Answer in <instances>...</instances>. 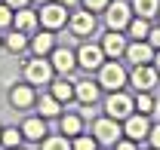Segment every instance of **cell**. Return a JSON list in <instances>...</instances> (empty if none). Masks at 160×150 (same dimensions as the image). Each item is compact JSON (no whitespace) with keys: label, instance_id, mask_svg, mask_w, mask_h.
Returning a JSON list of instances; mask_svg holds the SVG:
<instances>
[{"label":"cell","instance_id":"cb8c5ba5","mask_svg":"<svg viewBox=\"0 0 160 150\" xmlns=\"http://www.w3.org/2000/svg\"><path fill=\"white\" fill-rule=\"evenodd\" d=\"M22 138H25V135H22V129H16V126H6V129L0 132V144H3L6 150L19 147V144H22Z\"/></svg>","mask_w":160,"mask_h":150},{"label":"cell","instance_id":"f1b7e54d","mask_svg":"<svg viewBox=\"0 0 160 150\" xmlns=\"http://www.w3.org/2000/svg\"><path fill=\"white\" fill-rule=\"evenodd\" d=\"M12 16H16V9H9L6 3H0V31L12 25Z\"/></svg>","mask_w":160,"mask_h":150},{"label":"cell","instance_id":"d590c367","mask_svg":"<svg viewBox=\"0 0 160 150\" xmlns=\"http://www.w3.org/2000/svg\"><path fill=\"white\" fill-rule=\"evenodd\" d=\"M151 116H154V120H157V123H160V98H157V101H154V110H151Z\"/></svg>","mask_w":160,"mask_h":150},{"label":"cell","instance_id":"836d02e7","mask_svg":"<svg viewBox=\"0 0 160 150\" xmlns=\"http://www.w3.org/2000/svg\"><path fill=\"white\" fill-rule=\"evenodd\" d=\"M148 43H151L154 49H160V25H157V28H151V34H148Z\"/></svg>","mask_w":160,"mask_h":150},{"label":"cell","instance_id":"6da1fadb","mask_svg":"<svg viewBox=\"0 0 160 150\" xmlns=\"http://www.w3.org/2000/svg\"><path fill=\"white\" fill-rule=\"evenodd\" d=\"M126 80H129V74H126V68L120 64V58H105V64L99 68V86L102 89L117 92V89L126 86Z\"/></svg>","mask_w":160,"mask_h":150},{"label":"cell","instance_id":"7bdbcfd3","mask_svg":"<svg viewBox=\"0 0 160 150\" xmlns=\"http://www.w3.org/2000/svg\"><path fill=\"white\" fill-rule=\"evenodd\" d=\"M0 132H3V126H0Z\"/></svg>","mask_w":160,"mask_h":150},{"label":"cell","instance_id":"d4e9b609","mask_svg":"<svg viewBox=\"0 0 160 150\" xmlns=\"http://www.w3.org/2000/svg\"><path fill=\"white\" fill-rule=\"evenodd\" d=\"M40 150H71V138L68 135H49L40 141Z\"/></svg>","mask_w":160,"mask_h":150},{"label":"cell","instance_id":"1f68e13d","mask_svg":"<svg viewBox=\"0 0 160 150\" xmlns=\"http://www.w3.org/2000/svg\"><path fill=\"white\" fill-rule=\"evenodd\" d=\"M80 116H83V123H86V120H89V123H92V120H96V110H92V104H80Z\"/></svg>","mask_w":160,"mask_h":150},{"label":"cell","instance_id":"e575fe53","mask_svg":"<svg viewBox=\"0 0 160 150\" xmlns=\"http://www.w3.org/2000/svg\"><path fill=\"white\" fill-rule=\"evenodd\" d=\"M3 3H6L9 9H25V6H28L31 0H3Z\"/></svg>","mask_w":160,"mask_h":150},{"label":"cell","instance_id":"2e32d148","mask_svg":"<svg viewBox=\"0 0 160 150\" xmlns=\"http://www.w3.org/2000/svg\"><path fill=\"white\" fill-rule=\"evenodd\" d=\"M37 25H40L37 12H31L28 6H25V9H16V16H12V28H19L22 34H34Z\"/></svg>","mask_w":160,"mask_h":150},{"label":"cell","instance_id":"603a6c76","mask_svg":"<svg viewBox=\"0 0 160 150\" xmlns=\"http://www.w3.org/2000/svg\"><path fill=\"white\" fill-rule=\"evenodd\" d=\"M3 49H9V52H22V49H28V34H22L19 28L9 31V34L3 37Z\"/></svg>","mask_w":160,"mask_h":150},{"label":"cell","instance_id":"4316f807","mask_svg":"<svg viewBox=\"0 0 160 150\" xmlns=\"http://www.w3.org/2000/svg\"><path fill=\"white\" fill-rule=\"evenodd\" d=\"M96 147H99V141H96L92 135H83V132L71 141V150H96Z\"/></svg>","mask_w":160,"mask_h":150},{"label":"cell","instance_id":"3957f363","mask_svg":"<svg viewBox=\"0 0 160 150\" xmlns=\"http://www.w3.org/2000/svg\"><path fill=\"white\" fill-rule=\"evenodd\" d=\"M52 74H56V68H52V61L46 55H34L25 64V80L31 86H49L52 83Z\"/></svg>","mask_w":160,"mask_h":150},{"label":"cell","instance_id":"e0dca14e","mask_svg":"<svg viewBox=\"0 0 160 150\" xmlns=\"http://www.w3.org/2000/svg\"><path fill=\"white\" fill-rule=\"evenodd\" d=\"M62 135H68V138H77L80 132H83V116H80L74 107H68V113H62Z\"/></svg>","mask_w":160,"mask_h":150},{"label":"cell","instance_id":"8fae6325","mask_svg":"<svg viewBox=\"0 0 160 150\" xmlns=\"http://www.w3.org/2000/svg\"><path fill=\"white\" fill-rule=\"evenodd\" d=\"M49 61H52V68H56V74H71L74 68H77V52H71L68 46H56L52 52H49Z\"/></svg>","mask_w":160,"mask_h":150},{"label":"cell","instance_id":"277c9868","mask_svg":"<svg viewBox=\"0 0 160 150\" xmlns=\"http://www.w3.org/2000/svg\"><path fill=\"white\" fill-rule=\"evenodd\" d=\"M105 113L123 123L126 116H132V113H136V98H129V95L123 92V89H117V92H108V101H105Z\"/></svg>","mask_w":160,"mask_h":150},{"label":"cell","instance_id":"4dcf8cb0","mask_svg":"<svg viewBox=\"0 0 160 150\" xmlns=\"http://www.w3.org/2000/svg\"><path fill=\"white\" fill-rule=\"evenodd\" d=\"M108 3H111V0H83V6H86L89 12H102Z\"/></svg>","mask_w":160,"mask_h":150},{"label":"cell","instance_id":"9a60e30c","mask_svg":"<svg viewBox=\"0 0 160 150\" xmlns=\"http://www.w3.org/2000/svg\"><path fill=\"white\" fill-rule=\"evenodd\" d=\"M99 92H102V86L92 83V80H80V83H74V98H77L80 104H96V101H99Z\"/></svg>","mask_w":160,"mask_h":150},{"label":"cell","instance_id":"ba28073f","mask_svg":"<svg viewBox=\"0 0 160 150\" xmlns=\"http://www.w3.org/2000/svg\"><path fill=\"white\" fill-rule=\"evenodd\" d=\"M37 19L43 28H49V31H56V28H62L65 21H68V6L65 3H43V9L37 12Z\"/></svg>","mask_w":160,"mask_h":150},{"label":"cell","instance_id":"60d3db41","mask_svg":"<svg viewBox=\"0 0 160 150\" xmlns=\"http://www.w3.org/2000/svg\"><path fill=\"white\" fill-rule=\"evenodd\" d=\"M0 49H3V37H0Z\"/></svg>","mask_w":160,"mask_h":150},{"label":"cell","instance_id":"f35d334b","mask_svg":"<svg viewBox=\"0 0 160 150\" xmlns=\"http://www.w3.org/2000/svg\"><path fill=\"white\" fill-rule=\"evenodd\" d=\"M157 25H160V9H157Z\"/></svg>","mask_w":160,"mask_h":150},{"label":"cell","instance_id":"83f0119b","mask_svg":"<svg viewBox=\"0 0 160 150\" xmlns=\"http://www.w3.org/2000/svg\"><path fill=\"white\" fill-rule=\"evenodd\" d=\"M136 110L145 113V116H151V110H154V98H151V92H139V95H136Z\"/></svg>","mask_w":160,"mask_h":150},{"label":"cell","instance_id":"7a4b0ae2","mask_svg":"<svg viewBox=\"0 0 160 150\" xmlns=\"http://www.w3.org/2000/svg\"><path fill=\"white\" fill-rule=\"evenodd\" d=\"M120 135H123V123L120 120H114V116H96L92 120V138L99 141V144H105V147H114L120 141Z\"/></svg>","mask_w":160,"mask_h":150},{"label":"cell","instance_id":"b9f144b4","mask_svg":"<svg viewBox=\"0 0 160 150\" xmlns=\"http://www.w3.org/2000/svg\"><path fill=\"white\" fill-rule=\"evenodd\" d=\"M12 150H22V147H12Z\"/></svg>","mask_w":160,"mask_h":150},{"label":"cell","instance_id":"ab89813d","mask_svg":"<svg viewBox=\"0 0 160 150\" xmlns=\"http://www.w3.org/2000/svg\"><path fill=\"white\" fill-rule=\"evenodd\" d=\"M37 3H49V0H37Z\"/></svg>","mask_w":160,"mask_h":150},{"label":"cell","instance_id":"9c48e42d","mask_svg":"<svg viewBox=\"0 0 160 150\" xmlns=\"http://www.w3.org/2000/svg\"><path fill=\"white\" fill-rule=\"evenodd\" d=\"M154 46L148 43V40H129V46H126V61L129 64H154Z\"/></svg>","mask_w":160,"mask_h":150},{"label":"cell","instance_id":"5b68a950","mask_svg":"<svg viewBox=\"0 0 160 150\" xmlns=\"http://www.w3.org/2000/svg\"><path fill=\"white\" fill-rule=\"evenodd\" d=\"M105 21H108V31H126L129 21H132V6L123 3V0H114L105 6Z\"/></svg>","mask_w":160,"mask_h":150},{"label":"cell","instance_id":"7402d4cb","mask_svg":"<svg viewBox=\"0 0 160 150\" xmlns=\"http://www.w3.org/2000/svg\"><path fill=\"white\" fill-rule=\"evenodd\" d=\"M151 19H142V16H132V21H129V28H126V34L132 40H148V34H151V25H148Z\"/></svg>","mask_w":160,"mask_h":150},{"label":"cell","instance_id":"ffe728a7","mask_svg":"<svg viewBox=\"0 0 160 150\" xmlns=\"http://www.w3.org/2000/svg\"><path fill=\"white\" fill-rule=\"evenodd\" d=\"M37 107H40V116L49 120V116H59V113H62V101L49 92V95H40V98H37Z\"/></svg>","mask_w":160,"mask_h":150},{"label":"cell","instance_id":"484cf974","mask_svg":"<svg viewBox=\"0 0 160 150\" xmlns=\"http://www.w3.org/2000/svg\"><path fill=\"white\" fill-rule=\"evenodd\" d=\"M52 95H56L59 101H71V98H74V83H68V80L52 83Z\"/></svg>","mask_w":160,"mask_h":150},{"label":"cell","instance_id":"52a82bcc","mask_svg":"<svg viewBox=\"0 0 160 150\" xmlns=\"http://www.w3.org/2000/svg\"><path fill=\"white\" fill-rule=\"evenodd\" d=\"M105 49H102V43H83L77 49V64L83 71H99L102 64H105Z\"/></svg>","mask_w":160,"mask_h":150},{"label":"cell","instance_id":"30bf717a","mask_svg":"<svg viewBox=\"0 0 160 150\" xmlns=\"http://www.w3.org/2000/svg\"><path fill=\"white\" fill-rule=\"evenodd\" d=\"M148 132H151V120H148L145 113L136 110L132 116L123 120V135L132 138V141H148Z\"/></svg>","mask_w":160,"mask_h":150},{"label":"cell","instance_id":"4fadbf2b","mask_svg":"<svg viewBox=\"0 0 160 150\" xmlns=\"http://www.w3.org/2000/svg\"><path fill=\"white\" fill-rule=\"evenodd\" d=\"M71 31L77 34V37H89L92 31H96V12H89V9H83V12H71Z\"/></svg>","mask_w":160,"mask_h":150},{"label":"cell","instance_id":"d6986e66","mask_svg":"<svg viewBox=\"0 0 160 150\" xmlns=\"http://www.w3.org/2000/svg\"><path fill=\"white\" fill-rule=\"evenodd\" d=\"M31 49H34V55H49V52L56 49V37H52V31L46 28V31L34 34V40H31Z\"/></svg>","mask_w":160,"mask_h":150},{"label":"cell","instance_id":"74e56055","mask_svg":"<svg viewBox=\"0 0 160 150\" xmlns=\"http://www.w3.org/2000/svg\"><path fill=\"white\" fill-rule=\"evenodd\" d=\"M59 3H65V6H74V3H80V0H59Z\"/></svg>","mask_w":160,"mask_h":150},{"label":"cell","instance_id":"d6a6232c","mask_svg":"<svg viewBox=\"0 0 160 150\" xmlns=\"http://www.w3.org/2000/svg\"><path fill=\"white\" fill-rule=\"evenodd\" d=\"M114 150H139V141H132V138H126V141H117Z\"/></svg>","mask_w":160,"mask_h":150},{"label":"cell","instance_id":"44dd1931","mask_svg":"<svg viewBox=\"0 0 160 150\" xmlns=\"http://www.w3.org/2000/svg\"><path fill=\"white\" fill-rule=\"evenodd\" d=\"M132 16H142V19H157L160 0H132Z\"/></svg>","mask_w":160,"mask_h":150},{"label":"cell","instance_id":"8992f818","mask_svg":"<svg viewBox=\"0 0 160 150\" xmlns=\"http://www.w3.org/2000/svg\"><path fill=\"white\" fill-rule=\"evenodd\" d=\"M157 80H160V74L154 64H132V71H129V86L136 92H151L157 86Z\"/></svg>","mask_w":160,"mask_h":150},{"label":"cell","instance_id":"8d00e7d4","mask_svg":"<svg viewBox=\"0 0 160 150\" xmlns=\"http://www.w3.org/2000/svg\"><path fill=\"white\" fill-rule=\"evenodd\" d=\"M154 68H157V74H160V49L154 52Z\"/></svg>","mask_w":160,"mask_h":150},{"label":"cell","instance_id":"ee69618b","mask_svg":"<svg viewBox=\"0 0 160 150\" xmlns=\"http://www.w3.org/2000/svg\"><path fill=\"white\" fill-rule=\"evenodd\" d=\"M151 150H154V147H151Z\"/></svg>","mask_w":160,"mask_h":150},{"label":"cell","instance_id":"f546056e","mask_svg":"<svg viewBox=\"0 0 160 150\" xmlns=\"http://www.w3.org/2000/svg\"><path fill=\"white\" fill-rule=\"evenodd\" d=\"M148 144H151L154 150H160V123L151 126V132H148Z\"/></svg>","mask_w":160,"mask_h":150},{"label":"cell","instance_id":"5bb4252c","mask_svg":"<svg viewBox=\"0 0 160 150\" xmlns=\"http://www.w3.org/2000/svg\"><path fill=\"white\" fill-rule=\"evenodd\" d=\"M34 101H37V95H34V86H31V83H28V86H12V92H9V104H12L16 110H28Z\"/></svg>","mask_w":160,"mask_h":150},{"label":"cell","instance_id":"7c38bea8","mask_svg":"<svg viewBox=\"0 0 160 150\" xmlns=\"http://www.w3.org/2000/svg\"><path fill=\"white\" fill-rule=\"evenodd\" d=\"M126 46H129V40L123 37V31H108L102 37V49H105L108 58H123L126 55Z\"/></svg>","mask_w":160,"mask_h":150},{"label":"cell","instance_id":"ac0fdd59","mask_svg":"<svg viewBox=\"0 0 160 150\" xmlns=\"http://www.w3.org/2000/svg\"><path fill=\"white\" fill-rule=\"evenodd\" d=\"M22 135H25V141H43V135H46V123H43V116H31V120H25V123H22Z\"/></svg>","mask_w":160,"mask_h":150}]
</instances>
